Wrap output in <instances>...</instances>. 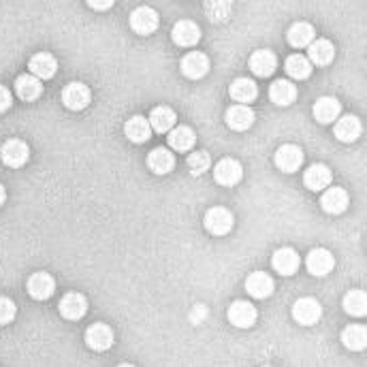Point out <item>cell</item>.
Masks as SVG:
<instances>
[{
  "instance_id": "28",
  "label": "cell",
  "mask_w": 367,
  "mask_h": 367,
  "mask_svg": "<svg viewBox=\"0 0 367 367\" xmlns=\"http://www.w3.org/2000/svg\"><path fill=\"white\" fill-rule=\"evenodd\" d=\"M310 62L316 64V66H327L331 64L334 56H336V49H334V43L327 41V38H319V41H312L310 43Z\"/></svg>"
},
{
  "instance_id": "34",
  "label": "cell",
  "mask_w": 367,
  "mask_h": 367,
  "mask_svg": "<svg viewBox=\"0 0 367 367\" xmlns=\"http://www.w3.org/2000/svg\"><path fill=\"white\" fill-rule=\"evenodd\" d=\"M286 73L293 77V79H308L312 75V62L301 56V53H295V56H289L286 58Z\"/></svg>"
},
{
  "instance_id": "16",
  "label": "cell",
  "mask_w": 367,
  "mask_h": 367,
  "mask_svg": "<svg viewBox=\"0 0 367 367\" xmlns=\"http://www.w3.org/2000/svg\"><path fill=\"white\" fill-rule=\"evenodd\" d=\"M250 71L257 75V77H269L274 75V71L278 68V58L274 51L269 49H259L250 56Z\"/></svg>"
},
{
  "instance_id": "20",
  "label": "cell",
  "mask_w": 367,
  "mask_h": 367,
  "mask_svg": "<svg viewBox=\"0 0 367 367\" xmlns=\"http://www.w3.org/2000/svg\"><path fill=\"white\" fill-rule=\"evenodd\" d=\"M229 94H231V98H233L237 105H250V103L257 100L259 88H257V83H254L252 79L242 77V79H235V81L231 83Z\"/></svg>"
},
{
  "instance_id": "25",
  "label": "cell",
  "mask_w": 367,
  "mask_h": 367,
  "mask_svg": "<svg viewBox=\"0 0 367 367\" xmlns=\"http://www.w3.org/2000/svg\"><path fill=\"white\" fill-rule=\"evenodd\" d=\"M336 137L344 143H353L359 139L361 135V122L357 115H342L336 120V128H334Z\"/></svg>"
},
{
  "instance_id": "35",
  "label": "cell",
  "mask_w": 367,
  "mask_h": 367,
  "mask_svg": "<svg viewBox=\"0 0 367 367\" xmlns=\"http://www.w3.org/2000/svg\"><path fill=\"white\" fill-rule=\"evenodd\" d=\"M344 310L351 314V316H366L367 312V297L363 291H351L346 297H344Z\"/></svg>"
},
{
  "instance_id": "27",
  "label": "cell",
  "mask_w": 367,
  "mask_h": 367,
  "mask_svg": "<svg viewBox=\"0 0 367 367\" xmlns=\"http://www.w3.org/2000/svg\"><path fill=\"white\" fill-rule=\"evenodd\" d=\"M15 92L21 100L32 103L43 94V83L41 79H36L34 75H19L15 79Z\"/></svg>"
},
{
  "instance_id": "12",
  "label": "cell",
  "mask_w": 367,
  "mask_h": 367,
  "mask_svg": "<svg viewBox=\"0 0 367 367\" xmlns=\"http://www.w3.org/2000/svg\"><path fill=\"white\" fill-rule=\"evenodd\" d=\"M56 291V280L45 274V272H36L28 278V295L36 301H45L53 295Z\"/></svg>"
},
{
  "instance_id": "18",
  "label": "cell",
  "mask_w": 367,
  "mask_h": 367,
  "mask_svg": "<svg viewBox=\"0 0 367 367\" xmlns=\"http://www.w3.org/2000/svg\"><path fill=\"white\" fill-rule=\"evenodd\" d=\"M269 98L278 107H289L297 100V86L286 79H278L269 88Z\"/></svg>"
},
{
  "instance_id": "7",
  "label": "cell",
  "mask_w": 367,
  "mask_h": 367,
  "mask_svg": "<svg viewBox=\"0 0 367 367\" xmlns=\"http://www.w3.org/2000/svg\"><path fill=\"white\" fill-rule=\"evenodd\" d=\"M58 312L62 319L66 321H79L86 316L88 312V299L81 293H68L60 299L58 304Z\"/></svg>"
},
{
  "instance_id": "22",
  "label": "cell",
  "mask_w": 367,
  "mask_h": 367,
  "mask_svg": "<svg viewBox=\"0 0 367 367\" xmlns=\"http://www.w3.org/2000/svg\"><path fill=\"white\" fill-rule=\"evenodd\" d=\"M227 124L233 130H248L254 124V111L248 105H233L227 109Z\"/></svg>"
},
{
  "instance_id": "2",
  "label": "cell",
  "mask_w": 367,
  "mask_h": 367,
  "mask_svg": "<svg viewBox=\"0 0 367 367\" xmlns=\"http://www.w3.org/2000/svg\"><path fill=\"white\" fill-rule=\"evenodd\" d=\"M0 158L6 167L11 169H19L28 162L30 158V148L26 141L21 139H9L4 141V145L0 148Z\"/></svg>"
},
{
  "instance_id": "32",
  "label": "cell",
  "mask_w": 367,
  "mask_h": 367,
  "mask_svg": "<svg viewBox=\"0 0 367 367\" xmlns=\"http://www.w3.org/2000/svg\"><path fill=\"white\" fill-rule=\"evenodd\" d=\"M175 120H177V115L171 107H156L150 113V126L156 133H169L175 126Z\"/></svg>"
},
{
  "instance_id": "11",
  "label": "cell",
  "mask_w": 367,
  "mask_h": 367,
  "mask_svg": "<svg viewBox=\"0 0 367 367\" xmlns=\"http://www.w3.org/2000/svg\"><path fill=\"white\" fill-rule=\"evenodd\" d=\"M306 265H308V272H310L312 276H316V278H325V276H329V274L334 272V267H336V259H334V254H331L329 250H325V248H316V250H312V252L308 254Z\"/></svg>"
},
{
  "instance_id": "39",
  "label": "cell",
  "mask_w": 367,
  "mask_h": 367,
  "mask_svg": "<svg viewBox=\"0 0 367 367\" xmlns=\"http://www.w3.org/2000/svg\"><path fill=\"white\" fill-rule=\"evenodd\" d=\"M11 105H13V96H11V92H9V88L0 86V113L9 111Z\"/></svg>"
},
{
  "instance_id": "10",
  "label": "cell",
  "mask_w": 367,
  "mask_h": 367,
  "mask_svg": "<svg viewBox=\"0 0 367 367\" xmlns=\"http://www.w3.org/2000/svg\"><path fill=\"white\" fill-rule=\"evenodd\" d=\"M257 319H259V312L250 301H233L229 308V321L233 327L250 329L257 323Z\"/></svg>"
},
{
  "instance_id": "23",
  "label": "cell",
  "mask_w": 367,
  "mask_h": 367,
  "mask_svg": "<svg viewBox=\"0 0 367 367\" xmlns=\"http://www.w3.org/2000/svg\"><path fill=\"white\" fill-rule=\"evenodd\" d=\"M331 180H334V173H331L329 167H325V165H314V167H310V169L306 171V175H304V184H306V188L312 190V192H321V190L329 188Z\"/></svg>"
},
{
  "instance_id": "24",
  "label": "cell",
  "mask_w": 367,
  "mask_h": 367,
  "mask_svg": "<svg viewBox=\"0 0 367 367\" xmlns=\"http://www.w3.org/2000/svg\"><path fill=\"white\" fill-rule=\"evenodd\" d=\"M28 66L30 75H34L36 79H51L58 71V60L51 53H36L30 58Z\"/></svg>"
},
{
  "instance_id": "41",
  "label": "cell",
  "mask_w": 367,
  "mask_h": 367,
  "mask_svg": "<svg viewBox=\"0 0 367 367\" xmlns=\"http://www.w3.org/2000/svg\"><path fill=\"white\" fill-rule=\"evenodd\" d=\"M88 6H92V9H96V11H107V9L113 6V2H111V0H105V2H94V0H90Z\"/></svg>"
},
{
  "instance_id": "30",
  "label": "cell",
  "mask_w": 367,
  "mask_h": 367,
  "mask_svg": "<svg viewBox=\"0 0 367 367\" xmlns=\"http://www.w3.org/2000/svg\"><path fill=\"white\" fill-rule=\"evenodd\" d=\"M124 133H126V137H128L133 143H145V141L152 137V126H150V122H148L145 118L135 115V118H130V120L126 122Z\"/></svg>"
},
{
  "instance_id": "38",
  "label": "cell",
  "mask_w": 367,
  "mask_h": 367,
  "mask_svg": "<svg viewBox=\"0 0 367 367\" xmlns=\"http://www.w3.org/2000/svg\"><path fill=\"white\" fill-rule=\"evenodd\" d=\"M210 17L214 21H220V19H227L229 17V11H231V4L229 2H207L205 4Z\"/></svg>"
},
{
  "instance_id": "31",
  "label": "cell",
  "mask_w": 367,
  "mask_h": 367,
  "mask_svg": "<svg viewBox=\"0 0 367 367\" xmlns=\"http://www.w3.org/2000/svg\"><path fill=\"white\" fill-rule=\"evenodd\" d=\"M195 141H197V135H195V130L188 128V126H175V128H171V133H169V145H171L175 152H182V154H184V152L192 150Z\"/></svg>"
},
{
  "instance_id": "21",
  "label": "cell",
  "mask_w": 367,
  "mask_h": 367,
  "mask_svg": "<svg viewBox=\"0 0 367 367\" xmlns=\"http://www.w3.org/2000/svg\"><path fill=\"white\" fill-rule=\"evenodd\" d=\"M340 113H342V105L334 96H323L314 105V118L321 124H334L340 118Z\"/></svg>"
},
{
  "instance_id": "8",
  "label": "cell",
  "mask_w": 367,
  "mask_h": 367,
  "mask_svg": "<svg viewBox=\"0 0 367 367\" xmlns=\"http://www.w3.org/2000/svg\"><path fill=\"white\" fill-rule=\"evenodd\" d=\"M180 68L184 73V77L188 79H201L210 73V58L201 51H188L182 62H180Z\"/></svg>"
},
{
  "instance_id": "29",
  "label": "cell",
  "mask_w": 367,
  "mask_h": 367,
  "mask_svg": "<svg viewBox=\"0 0 367 367\" xmlns=\"http://www.w3.org/2000/svg\"><path fill=\"white\" fill-rule=\"evenodd\" d=\"M314 36H316V30L308 21L293 24L291 30H289V34H286V38H289V43L293 47H310V43L314 41Z\"/></svg>"
},
{
  "instance_id": "15",
  "label": "cell",
  "mask_w": 367,
  "mask_h": 367,
  "mask_svg": "<svg viewBox=\"0 0 367 367\" xmlns=\"http://www.w3.org/2000/svg\"><path fill=\"white\" fill-rule=\"evenodd\" d=\"M274 289H276V284H274L272 276L265 272H254L246 280V291L254 299H267L274 293Z\"/></svg>"
},
{
  "instance_id": "42",
  "label": "cell",
  "mask_w": 367,
  "mask_h": 367,
  "mask_svg": "<svg viewBox=\"0 0 367 367\" xmlns=\"http://www.w3.org/2000/svg\"><path fill=\"white\" fill-rule=\"evenodd\" d=\"M4 201H6V190H4V186L0 184V207L4 205Z\"/></svg>"
},
{
  "instance_id": "3",
  "label": "cell",
  "mask_w": 367,
  "mask_h": 367,
  "mask_svg": "<svg viewBox=\"0 0 367 367\" xmlns=\"http://www.w3.org/2000/svg\"><path fill=\"white\" fill-rule=\"evenodd\" d=\"M92 100V92L86 83H79V81H73L68 86H64L62 90V103L66 109L71 111H81L90 105Z\"/></svg>"
},
{
  "instance_id": "40",
  "label": "cell",
  "mask_w": 367,
  "mask_h": 367,
  "mask_svg": "<svg viewBox=\"0 0 367 367\" xmlns=\"http://www.w3.org/2000/svg\"><path fill=\"white\" fill-rule=\"evenodd\" d=\"M205 316H207V308L205 306H195V310L190 312V319H192L195 325H199L201 321H205Z\"/></svg>"
},
{
  "instance_id": "33",
  "label": "cell",
  "mask_w": 367,
  "mask_h": 367,
  "mask_svg": "<svg viewBox=\"0 0 367 367\" xmlns=\"http://www.w3.org/2000/svg\"><path fill=\"white\" fill-rule=\"evenodd\" d=\"M342 344L348 351H363L367 344V331L363 325H348L342 331Z\"/></svg>"
},
{
  "instance_id": "17",
  "label": "cell",
  "mask_w": 367,
  "mask_h": 367,
  "mask_svg": "<svg viewBox=\"0 0 367 367\" xmlns=\"http://www.w3.org/2000/svg\"><path fill=\"white\" fill-rule=\"evenodd\" d=\"M272 265H274V269L280 276H295L297 269H299V265H301V259H299V254L293 248H280L274 254Z\"/></svg>"
},
{
  "instance_id": "26",
  "label": "cell",
  "mask_w": 367,
  "mask_h": 367,
  "mask_svg": "<svg viewBox=\"0 0 367 367\" xmlns=\"http://www.w3.org/2000/svg\"><path fill=\"white\" fill-rule=\"evenodd\" d=\"M148 167L156 175H167L175 169V156L165 148H156L148 154Z\"/></svg>"
},
{
  "instance_id": "13",
  "label": "cell",
  "mask_w": 367,
  "mask_h": 367,
  "mask_svg": "<svg viewBox=\"0 0 367 367\" xmlns=\"http://www.w3.org/2000/svg\"><path fill=\"white\" fill-rule=\"evenodd\" d=\"M86 344L96 351V353H105L113 346V331L109 325H103V323H96L92 325L88 331H86Z\"/></svg>"
},
{
  "instance_id": "9",
  "label": "cell",
  "mask_w": 367,
  "mask_h": 367,
  "mask_svg": "<svg viewBox=\"0 0 367 367\" xmlns=\"http://www.w3.org/2000/svg\"><path fill=\"white\" fill-rule=\"evenodd\" d=\"M274 160H276V167H278L282 173H295V171H299V167L304 165V152H301V148L286 143V145H282V148L276 152Z\"/></svg>"
},
{
  "instance_id": "6",
  "label": "cell",
  "mask_w": 367,
  "mask_h": 367,
  "mask_svg": "<svg viewBox=\"0 0 367 367\" xmlns=\"http://www.w3.org/2000/svg\"><path fill=\"white\" fill-rule=\"evenodd\" d=\"M242 177H244V169H242V165H239L237 160H233V158H222V160L214 167V180H216V184H220V186L231 188V186L239 184Z\"/></svg>"
},
{
  "instance_id": "1",
  "label": "cell",
  "mask_w": 367,
  "mask_h": 367,
  "mask_svg": "<svg viewBox=\"0 0 367 367\" xmlns=\"http://www.w3.org/2000/svg\"><path fill=\"white\" fill-rule=\"evenodd\" d=\"M323 316V308L314 297H301L293 306V319L301 327H314Z\"/></svg>"
},
{
  "instance_id": "4",
  "label": "cell",
  "mask_w": 367,
  "mask_h": 367,
  "mask_svg": "<svg viewBox=\"0 0 367 367\" xmlns=\"http://www.w3.org/2000/svg\"><path fill=\"white\" fill-rule=\"evenodd\" d=\"M158 24H160V17L150 6H139L130 13V28H133V32H137L141 36H150L152 32H156Z\"/></svg>"
},
{
  "instance_id": "37",
  "label": "cell",
  "mask_w": 367,
  "mask_h": 367,
  "mask_svg": "<svg viewBox=\"0 0 367 367\" xmlns=\"http://www.w3.org/2000/svg\"><path fill=\"white\" fill-rule=\"evenodd\" d=\"M15 314H17L15 304L9 297H0V327L9 325L15 319Z\"/></svg>"
},
{
  "instance_id": "5",
  "label": "cell",
  "mask_w": 367,
  "mask_h": 367,
  "mask_svg": "<svg viewBox=\"0 0 367 367\" xmlns=\"http://www.w3.org/2000/svg\"><path fill=\"white\" fill-rule=\"evenodd\" d=\"M233 214L227 210V207H212L207 214H205V220H203V224H205V229L212 233V235H216V237H222V235H227L231 229H233Z\"/></svg>"
},
{
  "instance_id": "19",
  "label": "cell",
  "mask_w": 367,
  "mask_h": 367,
  "mask_svg": "<svg viewBox=\"0 0 367 367\" xmlns=\"http://www.w3.org/2000/svg\"><path fill=\"white\" fill-rule=\"evenodd\" d=\"M199 38H201V28L195 21L182 19L173 26V41L180 47H192L199 43Z\"/></svg>"
},
{
  "instance_id": "36",
  "label": "cell",
  "mask_w": 367,
  "mask_h": 367,
  "mask_svg": "<svg viewBox=\"0 0 367 367\" xmlns=\"http://www.w3.org/2000/svg\"><path fill=\"white\" fill-rule=\"evenodd\" d=\"M212 167V158L207 152H192L188 158V169L192 175H203Z\"/></svg>"
},
{
  "instance_id": "14",
  "label": "cell",
  "mask_w": 367,
  "mask_h": 367,
  "mask_svg": "<svg viewBox=\"0 0 367 367\" xmlns=\"http://www.w3.org/2000/svg\"><path fill=\"white\" fill-rule=\"evenodd\" d=\"M348 205H351V197L344 188H329L321 199V207L331 216L344 214L348 210Z\"/></svg>"
}]
</instances>
